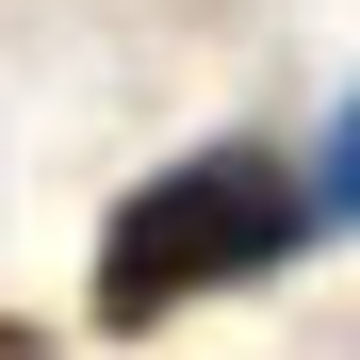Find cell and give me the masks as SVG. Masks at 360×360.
Masks as SVG:
<instances>
[{"label": "cell", "mask_w": 360, "mask_h": 360, "mask_svg": "<svg viewBox=\"0 0 360 360\" xmlns=\"http://www.w3.org/2000/svg\"><path fill=\"white\" fill-rule=\"evenodd\" d=\"M0 360H66V344H49V328H33V311H0Z\"/></svg>", "instance_id": "3"}, {"label": "cell", "mask_w": 360, "mask_h": 360, "mask_svg": "<svg viewBox=\"0 0 360 360\" xmlns=\"http://www.w3.org/2000/svg\"><path fill=\"white\" fill-rule=\"evenodd\" d=\"M295 246H328V180L295 164V148H262V131L180 148V164L131 180L115 229H98V328L131 344V328L180 311V295H246V278H278Z\"/></svg>", "instance_id": "1"}, {"label": "cell", "mask_w": 360, "mask_h": 360, "mask_svg": "<svg viewBox=\"0 0 360 360\" xmlns=\"http://www.w3.org/2000/svg\"><path fill=\"white\" fill-rule=\"evenodd\" d=\"M311 180H328V229H360V98L328 115V148H311Z\"/></svg>", "instance_id": "2"}]
</instances>
